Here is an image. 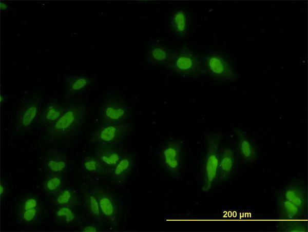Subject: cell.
Returning <instances> with one entry per match:
<instances>
[{
    "mask_svg": "<svg viewBox=\"0 0 308 232\" xmlns=\"http://www.w3.org/2000/svg\"><path fill=\"white\" fill-rule=\"evenodd\" d=\"M133 163L132 155H123L111 171L112 180L120 184L124 183L132 170Z\"/></svg>",
    "mask_w": 308,
    "mask_h": 232,
    "instance_id": "obj_20",
    "label": "cell"
},
{
    "mask_svg": "<svg viewBox=\"0 0 308 232\" xmlns=\"http://www.w3.org/2000/svg\"><path fill=\"white\" fill-rule=\"evenodd\" d=\"M278 217L281 220H301L307 218L306 210L297 206L283 196L277 198Z\"/></svg>",
    "mask_w": 308,
    "mask_h": 232,
    "instance_id": "obj_14",
    "label": "cell"
},
{
    "mask_svg": "<svg viewBox=\"0 0 308 232\" xmlns=\"http://www.w3.org/2000/svg\"><path fill=\"white\" fill-rule=\"evenodd\" d=\"M8 188L6 183L2 179L0 183V195L1 200H3L7 194Z\"/></svg>",
    "mask_w": 308,
    "mask_h": 232,
    "instance_id": "obj_30",
    "label": "cell"
},
{
    "mask_svg": "<svg viewBox=\"0 0 308 232\" xmlns=\"http://www.w3.org/2000/svg\"><path fill=\"white\" fill-rule=\"evenodd\" d=\"M66 107L56 100L50 102L46 106L41 115V126L47 127L51 125L62 115Z\"/></svg>",
    "mask_w": 308,
    "mask_h": 232,
    "instance_id": "obj_19",
    "label": "cell"
},
{
    "mask_svg": "<svg viewBox=\"0 0 308 232\" xmlns=\"http://www.w3.org/2000/svg\"><path fill=\"white\" fill-rule=\"evenodd\" d=\"M40 207L38 198L34 196H27L22 198L17 205V213Z\"/></svg>",
    "mask_w": 308,
    "mask_h": 232,
    "instance_id": "obj_28",
    "label": "cell"
},
{
    "mask_svg": "<svg viewBox=\"0 0 308 232\" xmlns=\"http://www.w3.org/2000/svg\"><path fill=\"white\" fill-rule=\"evenodd\" d=\"M55 216L60 222L67 224L73 223L76 218L74 210L69 206H59L55 210Z\"/></svg>",
    "mask_w": 308,
    "mask_h": 232,
    "instance_id": "obj_26",
    "label": "cell"
},
{
    "mask_svg": "<svg viewBox=\"0 0 308 232\" xmlns=\"http://www.w3.org/2000/svg\"><path fill=\"white\" fill-rule=\"evenodd\" d=\"M162 166L173 178H179L181 166V143L179 140L168 142L160 153Z\"/></svg>",
    "mask_w": 308,
    "mask_h": 232,
    "instance_id": "obj_8",
    "label": "cell"
},
{
    "mask_svg": "<svg viewBox=\"0 0 308 232\" xmlns=\"http://www.w3.org/2000/svg\"><path fill=\"white\" fill-rule=\"evenodd\" d=\"M95 194L104 222L114 227L117 224L118 206L112 195L104 188L94 186L91 188Z\"/></svg>",
    "mask_w": 308,
    "mask_h": 232,
    "instance_id": "obj_9",
    "label": "cell"
},
{
    "mask_svg": "<svg viewBox=\"0 0 308 232\" xmlns=\"http://www.w3.org/2000/svg\"><path fill=\"white\" fill-rule=\"evenodd\" d=\"M87 118L84 104L74 103L66 107L62 115L46 127L44 139L50 143L66 140L80 132Z\"/></svg>",
    "mask_w": 308,
    "mask_h": 232,
    "instance_id": "obj_1",
    "label": "cell"
},
{
    "mask_svg": "<svg viewBox=\"0 0 308 232\" xmlns=\"http://www.w3.org/2000/svg\"><path fill=\"white\" fill-rule=\"evenodd\" d=\"M199 57L202 73L223 82H234L237 80L236 72L223 56L209 54Z\"/></svg>",
    "mask_w": 308,
    "mask_h": 232,
    "instance_id": "obj_3",
    "label": "cell"
},
{
    "mask_svg": "<svg viewBox=\"0 0 308 232\" xmlns=\"http://www.w3.org/2000/svg\"><path fill=\"white\" fill-rule=\"evenodd\" d=\"M43 167L48 175L62 174L67 168V156L57 148H50L43 157Z\"/></svg>",
    "mask_w": 308,
    "mask_h": 232,
    "instance_id": "obj_11",
    "label": "cell"
},
{
    "mask_svg": "<svg viewBox=\"0 0 308 232\" xmlns=\"http://www.w3.org/2000/svg\"><path fill=\"white\" fill-rule=\"evenodd\" d=\"M219 132L209 133L206 137L207 150L203 169L202 189L208 191L217 180L219 165L221 156V141Z\"/></svg>",
    "mask_w": 308,
    "mask_h": 232,
    "instance_id": "obj_2",
    "label": "cell"
},
{
    "mask_svg": "<svg viewBox=\"0 0 308 232\" xmlns=\"http://www.w3.org/2000/svg\"><path fill=\"white\" fill-rule=\"evenodd\" d=\"M117 146L100 144L96 148L95 157L112 171L123 157Z\"/></svg>",
    "mask_w": 308,
    "mask_h": 232,
    "instance_id": "obj_15",
    "label": "cell"
},
{
    "mask_svg": "<svg viewBox=\"0 0 308 232\" xmlns=\"http://www.w3.org/2000/svg\"><path fill=\"white\" fill-rule=\"evenodd\" d=\"M75 200L74 192L70 188H63L54 198V202L58 206L72 205Z\"/></svg>",
    "mask_w": 308,
    "mask_h": 232,
    "instance_id": "obj_25",
    "label": "cell"
},
{
    "mask_svg": "<svg viewBox=\"0 0 308 232\" xmlns=\"http://www.w3.org/2000/svg\"><path fill=\"white\" fill-rule=\"evenodd\" d=\"M41 208H34L17 213L19 221L24 224H31L35 222L40 216Z\"/></svg>",
    "mask_w": 308,
    "mask_h": 232,
    "instance_id": "obj_27",
    "label": "cell"
},
{
    "mask_svg": "<svg viewBox=\"0 0 308 232\" xmlns=\"http://www.w3.org/2000/svg\"><path fill=\"white\" fill-rule=\"evenodd\" d=\"M42 108V98L33 95L26 99L17 109L15 128L17 131H29L37 119Z\"/></svg>",
    "mask_w": 308,
    "mask_h": 232,
    "instance_id": "obj_6",
    "label": "cell"
},
{
    "mask_svg": "<svg viewBox=\"0 0 308 232\" xmlns=\"http://www.w3.org/2000/svg\"><path fill=\"white\" fill-rule=\"evenodd\" d=\"M172 70L183 78L194 79L202 74L199 57L183 46L174 50Z\"/></svg>",
    "mask_w": 308,
    "mask_h": 232,
    "instance_id": "obj_4",
    "label": "cell"
},
{
    "mask_svg": "<svg viewBox=\"0 0 308 232\" xmlns=\"http://www.w3.org/2000/svg\"><path fill=\"white\" fill-rule=\"evenodd\" d=\"M6 96L4 95L3 93H1L0 96V101L1 105L3 104L6 101Z\"/></svg>",
    "mask_w": 308,
    "mask_h": 232,
    "instance_id": "obj_32",
    "label": "cell"
},
{
    "mask_svg": "<svg viewBox=\"0 0 308 232\" xmlns=\"http://www.w3.org/2000/svg\"><path fill=\"white\" fill-rule=\"evenodd\" d=\"M80 230L82 231H98L101 230L100 226L95 224H89L82 226Z\"/></svg>",
    "mask_w": 308,
    "mask_h": 232,
    "instance_id": "obj_29",
    "label": "cell"
},
{
    "mask_svg": "<svg viewBox=\"0 0 308 232\" xmlns=\"http://www.w3.org/2000/svg\"><path fill=\"white\" fill-rule=\"evenodd\" d=\"M83 198L85 207L88 213L98 221L104 222L97 198L92 189L85 188L83 190Z\"/></svg>",
    "mask_w": 308,
    "mask_h": 232,
    "instance_id": "obj_21",
    "label": "cell"
},
{
    "mask_svg": "<svg viewBox=\"0 0 308 232\" xmlns=\"http://www.w3.org/2000/svg\"><path fill=\"white\" fill-rule=\"evenodd\" d=\"M282 196L300 208L307 210V199L304 181L293 180L283 190Z\"/></svg>",
    "mask_w": 308,
    "mask_h": 232,
    "instance_id": "obj_12",
    "label": "cell"
},
{
    "mask_svg": "<svg viewBox=\"0 0 308 232\" xmlns=\"http://www.w3.org/2000/svg\"><path fill=\"white\" fill-rule=\"evenodd\" d=\"M64 179L62 174L48 175L43 182L44 190L50 195H56L64 188Z\"/></svg>",
    "mask_w": 308,
    "mask_h": 232,
    "instance_id": "obj_23",
    "label": "cell"
},
{
    "mask_svg": "<svg viewBox=\"0 0 308 232\" xmlns=\"http://www.w3.org/2000/svg\"><path fill=\"white\" fill-rule=\"evenodd\" d=\"M174 56V50L160 42L154 41L147 49L146 58L151 64L171 69Z\"/></svg>",
    "mask_w": 308,
    "mask_h": 232,
    "instance_id": "obj_10",
    "label": "cell"
},
{
    "mask_svg": "<svg viewBox=\"0 0 308 232\" xmlns=\"http://www.w3.org/2000/svg\"><path fill=\"white\" fill-rule=\"evenodd\" d=\"M0 6H1V9L2 11L7 10L8 9V7H9L7 4L3 3V2H1Z\"/></svg>",
    "mask_w": 308,
    "mask_h": 232,
    "instance_id": "obj_31",
    "label": "cell"
},
{
    "mask_svg": "<svg viewBox=\"0 0 308 232\" xmlns=\"http://www.w3.org/2000/svg\"><path fill=\"white\" fill-rule=\"evenodd\" d=\"M307 221L301 220H281L277 225L278 229L282 231H307Z\"/></svg>",
    "mask_w": 308,
    "mask_h": 232,
    "instance_id": "obj_24",
    "label": "cell"
},
{
    "mask_svg": "<svg viewBox=\"0 0 308 232\" xmlns=\"http://www.w3.org/2000/svg\"><path fill=\"white\" fill-rule=\"evenodd\" d=\"M234 132L237 136L238 150L241 158L246 163L255 162L257 152L252 142L240 129H235Z\"/></svg>",
    "mask_w": 308,
    "mask_h": 232,
    "instance_id": "obj_16",
    "label": "cell"
},
{
    "mask_svg": "<svg viewBox=\"0 0 308 232\" xmlns=\"http://www.w3.org/2000/svg\"><path fill=\"white\" fill-rule=\"evenodd\" d=\"M234 166L233 151L229 148L225 149L221 154L217 180L221 182L227 181L233 173Z\"/></svg>",
    "mask_w": 308,
    "mask_h": 232,
    "instance_id": "obj_18",
    "label": "cell"
},
{
    "mask_svg": "<svg viewBox=\"0 0 308 232\" xmlns=\"http://www.w3.org/2000/svg\"><path fill=\"white\" fill-rule=\"evenodd\" d=\"M130 107L120 96H111L102 103L101 114L105 123H120L129 115Z\"/></svg>",
    "mask_w": 308,
    "mask_h": 232,
    "instance_id": "obj_7",
    "label": "cell"
},
{
    "mask_svg": "<svg viewBox=\"0 0 308 232\" xmlns=\"http://www.w3.org/2000/svg\"><path fill=\"white\" fill-rule=\"evenodd\" d=\"M132 125L127 122L105 123L96 129L90 139L91 142L117 146L121 144L131 129Z\"/></svg>",
    "mask_w": 308,
    "mask_h": 232,
    "instance_id": "obj_5",
    "label": "cell"
},
{
    "mask_svg": "<svg viewBox=\"0 0 308 232\" xmlns=\"http://www.w3.org/2000/svg\"><path fill=\"white\" fill-rule=\"evenodd\" d=\"M170 27L171 30L178 36L184 37L188 33L189 17L183 9H176L172 13Z\"/></svg>",
    "mask_w": 308,
    "mask_h": 232,
    "instance_id": "obj_17",
    "label": "cell"
},
{
    "mask_svg": "<svg viewBox=\"0 0 308 232\" xmlns=\"http://www.w3.org/2000/svg\"><path fill=\"white\" fill-rule=\"evenodd\" d=\"M66 100L82 94L89 89L92 83L91 78L84 75H70L64 78Z\"/></svg>",
    "mask_w": 308,
    "mask_h": 232,
    "instance_id": "obj_13",
    "label": "cell"
},
{
    "mask_svg": "<svg viewBox=\"0 0 308 232\" xmlns=\"http://www.w3.org/2000/svg\"><path fill=\"white\" fill-rule=\"evenodd\" d=\"M82 166L85 171L96 175H105L111 172L110 169L92 156L85 157L82 161Z\"/></svg>",
    "mask_w": 308,
    "mask_h": 232,
    "instance_id": "obj_22",
    "label": "cell"
}]
</instances>
